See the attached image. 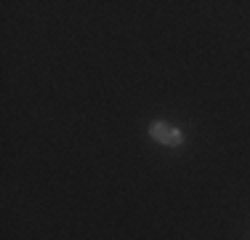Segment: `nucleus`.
Here are the masks:
<instances>
[{
  "label": "nucleus",
  "instance_id": "obj_1",
  "mask_svg": "<svg viewBox=\"0 0 250 240\" xmlns=\"http://www.w3.org/2000/svg\"><path fill=\"white\" fill-rule=\"evenodd\" d=\"M149 136L157 144H165V147H181L184 144V131L170 125V123H163V120L149 125Z\"/></svg>",
  "mask_w": 250,
  "mask_h": 240
}]
</instances>
